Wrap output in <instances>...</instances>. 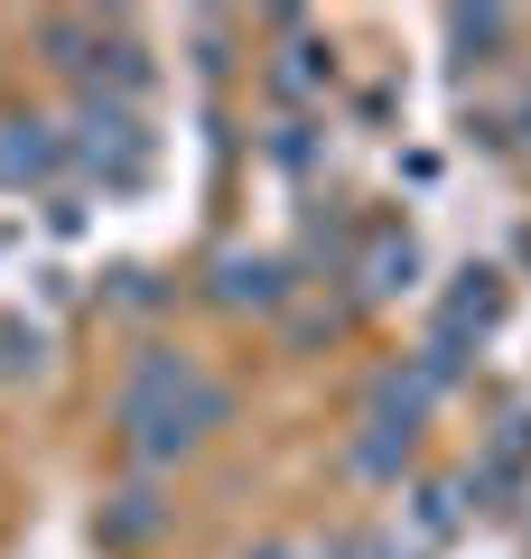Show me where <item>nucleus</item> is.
<instances>
[{
    "label": "nucleus",
    "mask_w": 531,
    "mask_h": 559,
    "mask_svg": "<svg viewBox=\"0 0 531 559\" xmlns=\"http://www.w3.org/2000/svg\"><path fill=\"white\" fill-rule=\"evenodd\" d=\"M224 411H234L224 382L177 345H140V364L121 373V448H131V466L197 457L205 429H224Z\"/></svg>",
    "instance_id": "nucleus-1"
},
{
    "label": "nucleus",
    "mask_w": 531,
    "mask_h": 559,
    "mask_svg": "<svg viewBox=\"0 0 531 559\" xmlns=\"http://www.w3.org/2000/svg\"><path fill=\"white\" fill-rule=\"evenodd\" d=\"M66 150H75L84 168H113V178H131L140 159H150V140H140V112L131 103H84V121H75V140H66Z\"/></svg>",
    "instance_id": "nucleus-2"
},
{
    "label": "nucleus",
    "mask_w": 531,
    "mask_h": 559,
    "mask_svg": "<svg viewBox=\"0 0 531 559\" xmlns=\"http://www.w3.org/2000/svg\"><path fill=\"white\" fill-rule=\"evenodd\" d=\"M57 159H66V131H57V121H38V112H10V121H0V187L57 178Z\"/></svg>",
    "instance_id": "nucleus-3"
},
{
    "label": "nucleus",
    "mask_w": 531,
    "mask_h": 559,
    "mask_svg": "<svg viewBox=\"0 0 531 559\" xmlns=\"http://www.w3.org/2000/svg\"><path fill=\"white\" fill-rule=\"evenodd\" d=\"M215 299L224 308H280L290 280H280V261H261V252H224L215 261Z\"/></svg>",
    "instance_id": "nucleus-4"
},
{
    "label": "nucleus",
    "mask_w": 531,
    "mask_h": 559,
    "mask_svg": "<svg viewBox=\"0 0 531 559\" xmlns=\"http://www.w3.org/2000/svg\"><path fill=\"white\" fill-rule=\"evenodd\" d=\"M168 532V503L150 495V485H121L113 503H103V540H113V550H140V540H158Z\"/></svg>",
    "instance_id": "nucleus-5"
},
{
    "label": "nucleus",
    "mask_w": 531,
    "mask_h": 559,
    "mask_svg": "<svg viewBox=\"0 0 531 559\" xmlns=\"http://www.w3.org/2000/svg\"><path fill=\"white\" fill-rule=\"evenodd\" d=\"M420 280V242L411 234H382L374 252H364V299H392V289H411Z\"/></svg>",
    "instance_id": "nucleus-6"
},
{
    "label": "nucleus",
    "mask_w": 531,
    "mask_h": 559,
    "mask_svg": "<svg viewBox=\"0 0 531 559\" xmlns=\"http://www.w3.org/2000/svg\"><path fill=\"white\" fill-rule=\"evenodd\" d=\"M392 466H411V439L401 429H364L354 439V476H392Z\"/></svg>",
    "instance_id": "nucleus-7"
},
{
    "label": "nucleus",
    "mask_w": 531,
    "mask_h": 559,
    "mask_svg": "<svg viewBox=\"0 0 531 559\" xmlns=\"http://www.w3.org/2000/svg\"><path fill=\"white\" fill-rule=\"evenodd\" d=\"M38 355H47V336H38V326L0 318V373H38Z\"/></svg>",
    "instance_id": "nucleus-8"
},
{
    "label": "nucleus",
    "mask_w": 531,
    "mask_h": 559,
    "mask_svg": "<svg viewBox=\"0 0 531 559\" xmlns=\"http://www.w3.org/2000/svg\"><path fill=\"white\" fill-rule=\"evenodd\" d=\"M448 38H457V47H504V38H512V20H504V10H457Z\"/></svg>",
    "instance_id": "nucleus-9"
},
{
    "label": "nucleus",
    "mask_w": 531,
    "mask_h": 559,
    "mask_svg": "<svg viewBox=\"0 0 531 559\" xmlns=\"http://www.w3.org/2000/svg\"><path fill=\"white\" fill-rule=\"evenodd\" d=\"M252 559H317V550H308V540H261Z\"/></svg>",
    "instance_id": "nucleus-10"
},
{
    "label": "nucleus",
    "mask_w": 531,
    "mask_h": 559,
    "mask_svg": "<svg viewBox=\"0 0 531 559\" xmlns=\"http://www.w3.org/2000/svg\"><path fill=\"white\" fill-rule=\"evenodd\" d=\"M522 121H531V112H522ZM522 140H531V131H522Z\"/></svg>",
    "instance_id": "nucleus-11"
}]
</instances>
